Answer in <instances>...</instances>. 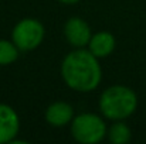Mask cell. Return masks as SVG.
<instances>
[{"label":"cell","instance_id":"30bf717a","mask_svg":"<svg viewBox=\"0 0 146 144\" xmlns=\"http://www.w3.org/2000/svg\"><path fill=\"white\" fill-rule=\"evenodd\" d=\"M20 52L21 51L11 41V38L10 40H4V38L0 40V66H6V65L16 62Z\"/></svg>","mask_w":146,"mask_h":144},{"label":"cell","instance_id":"7a4b0ae2","mask_svg":"<svg viewBox=\"0 0 146 144\" xmlns=\"http://www.w3.org/2000/svg\"><path fill=\"white\" fill-rule=\"evenodd\" d=\"M138 95L125 85H112L102 91L98 100L99 113L111 122L126 120L138 109Z\"/></svg>","mask_w":146,"mask_h":144},{"label":"cell","instance_id":"8992f818","mask_svg":"<svg viewBox=\"0 0 146 144\" xmlns=\"http://www.w3.org/2000/svg\"><path fill=\"white\" fill-rule=\"evenodd\" d=\"M20 132V117L14 107L0 103V144L13 143Z\"/></svg>","mask_w":146,"mask_h":144},{"label":"cell","instance_id":"5b68a950","mask_svg":"<svg viewBox=\"0 0 146 144\" xmlns=\"http://www.w3.org/2000/svg\"><path fill=\"white\" fill-rule=\"evenodd\" d=\"M92 34L90 24L81 17H70L64 24V37L72 48H87Z\"/></svg>","mask_w":146,"mask_h":144},{"label":"cell","instance_id":"6da1fadb","mask_svg":"<svg viewBox=\"0 0 146 144\" xmlns=\"http://www.w3.org/2000/svg\"><path fill=\"white\" fill-rule=\"evenodd\" d=\"M64 84L74 92L90 93L95 91L102 81V68L88 48H74L68 52L60 66Z\"/></svg>","mask_w":146,"mask_h":144},{"label":"cell","instance_id":"3957f363","mask_svg":"<svg viewBox=\"0 0 146 144\" xmlns=\"http://www.w3.org/2000/svg\"><path fill=\"white\" fill-rule=\"evenodd\" d=\"M70 132L75 141L81 144H98L106 139L108 126L105 117L99 113L84 112L75 114L70 123Z\"/></svg>","mask_w":146,"mask_h":144},{"label":"cell","instance_id":"8fae6325","mask_svg":"<svg viewBox=\"0 0 146 144\" xmlns=\"http://www.w3.org/2000/svg\"><path fill=\"white\" fill-rule=\"evenodd\" d=\"M58 1L62 3V4H75V3H78L81 0H58Z\"/></svg>","mask_w":146,"mask_h":144},{"label":"cell","instance_id":"9c48e42d","mask_svg":"<svg viewBox=\"0 0 146 144\" xmlns=\"http://www.w3.org/2000/svg\"><path fill=\"white\" fill-rule=\"evenodd\" d=\"M106 139L112 144H126L132 139V130L123 120H116L108 127Z\"/></svg>","mask_w":146,"mask_h":144},{"label":"cell","instance_id":"277c9868","mask_svg":"<svg viewBox=\"0 0 146 144\" xmlns=\"http://www.w3.org/2000/svg\"><path fill=\"white\" fill-rule=\"evenodd\" d=\"M46 37L43 23L33 17L21 18L11 30V41L21 52H29L41 45Z\"/></svg>","mask_w":146,"mask_h":144},{"label":"cell","instance_id":"ba28073f","mask_svg":"<svg viewBox=\"0 0 146 144\" xmlns=\"http://www.w3.org/2000/svg\"><path fill=\"white\" fill-rule=\"evenodd\" d=\"M87 48L99 59L109 57L116 48V38L109 31H97L92 34Z\"/></svg>","mask_w":146,"mask_h":144},{"label":"cell","instance_id":"52a82bcc","mask_svg":"<svg viewBox=\"0 0 146 144\" xmlns=\"http://www.w3.org/2000/svg\"><path fill=\"white\" fill-rule=\"evenodd\" d=\"M74 116H75V112H74L72 105H70L68 102H64V100H57V102L51 103L44 113L46 122L52 127L70 126Z\"/></svg>","mask_w":146,"mask_h":144}]
</instances>
